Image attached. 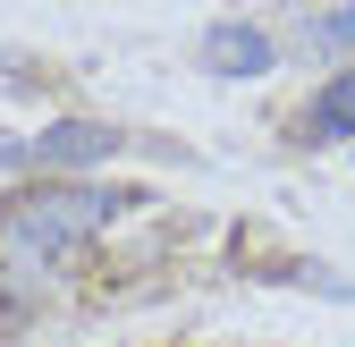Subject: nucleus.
<instances>
[{"mask_svg": "<svg viewBox=\"0 0 355 347\" xmlns=\"http://www.w3.org/2000/svg\"><path fill=\"white\" fill-rule=\"evenodd\" d=\"M110 212H136V203L110 195V187H85V178H42L17 203H0V288L42 296Z\"/></svg>", "mask_w": 355, "mask_h": 347, "instance_id": "obj_1", "label": "nucleus"}, {"mask_svg": "<svg viewBox=\"0 0 355 347\" xmlns=\"http://www.w3.org/2000/svg\"><path fill=\"white\" fill-rule=\"evenodd\" d=\"M271 60H279V42L262 26H245V17H220L203 34V68L211 76H271Z\"/></svg>", "mask_w": 355, "mask_h": 347, "instance_id": "obj_3", "label": "nucleus"}, {"mask_svg": "<svg viewBox=\"0 0 355 347\" xmlns=\"http://www.w3.org/2000/svg\"><path fill=\"white\" fill-rule=\"evenodd\" d=\"M338 136H355V68L330 76L322 94L296 110V144H338Z\"/></svg>", "mask_w": 355, "mask_h": 347, "instance_id": "obj_4", "label": "nucleus"}, {"mask_svg": "<svg viewBox=\"0 0 355 347\" xmlns=\"http://www.w3.org/2000/svg\"><path fill=\"white\" fill-rule=\"evenodd\" d=\"M0 169H26V136H0Z\"/></svg>", "mask_w": 355, "mask_h": 347, "instance_id": "obj_6", "label": "nucleus"}, {"mask_svg": "<svg viewBox=\"0 0 355 347\" xmlns=\"http://www.w3.org/2000/svg\"><path fill=\"white\" fill-rule=\"evenodd\" d=\"M313 51H355V0L338 17H313Z\"/></svg>", "mask_w": 355, "mask_h": 347, "instance_id": "obj_5", "label": "nucleus"}, {"mask_svg": "<svg viewBox=\"0 0 355 347\" xmlns=\"http://www.w3.org/2000/svg\"><path fill=\"white\" fill-rule=\"evenodd\" d=\"M110 153H127V127H110V119H60V127H42V136L26 144V169L68 178V169H94Z\"/></svg>", "mask_w": 355, "mask_h": 347, "instance_id": "obj_2", "label": "nucleus"}]
</instances>
